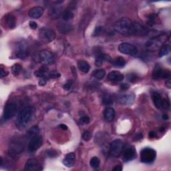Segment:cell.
Here are the masks:
<instances>
[{
    "instance_id": "obj_2",
    "label": "cell",
    "mask_w": 171,
    "mask_h": 171,
    "mask_svg": "<svg viewBox=\"0 0 171 171\" xmlns=\"http://www.w3.org/2000/svg\"><path fill=\"white\" fill-rule=\"evenodd\" d=\"M34 112L35 108L32 106H26L23 108L17 116V124L22 127L27 126L31 120Z\"/></svg>"
},
{
    "instance_id": "obj_18",
    "label": "cell",
    "mask_w": 171,
    "mask_h": 171,
    "mask_svg": "<svg viewBox=\"0 0 171 171\" xmlns=\"http://www.w3.org/2000/svg\"><path fill=\"white\" fill-rule=\"evenodd\" d=\"M76 162V155L74 153L70 152L66 156L65 159H63V163L66 167H72L75 164Z\"/></svg>"
},
{
    "instance_id": "obj_16",
    "label": "cell",
    "mask_w": 171,
    "mask_h": 171,
    "mask_svg": "<svg viewBox=\"0 0 171 171\" xmlns=\"http://www.w3.org/2000/svg\"><path fill=\"white\" fill-rule=\"evenodd\" d=\"M2 24L5 27L6 26L9 29H14L16 24V17L12 14H7L2 19Z\"/></svg>"
},
{
    "instance_id": "obj_38",
    "label": "cell",
    "mask_w": 171,
    "mask_h": 171,
    "mask_svg": "<svg viewBox=\"0 0 171 171\" xmlns=\"http://www.w3.org/2000/svg\"><path fill=\"white\" fill-rule=\"evenodd\" d=\"M156 17H157V16L155 14L150 15L149 19H148V24H149V25H152L154 24Z\"/></svg>"
},
{
    "instance_id": "obj_34",
    "label": "cell",
    "mask_w": 171,
    "mask_h": 171,
    "mask_svg": "<svg viewBox=\"0 0 171 171\" xmlns=\"http://www.w3.org/2000/svg\"><path fill=\"white\" fill-rule=\"evenodd\" d=\"M127 78H128V80L132 83H136L137 82L139 81V77L134 73L128 74Z\"/></svg>"
},
{
    "instance_id": "obj_51",
    "label": "cell",
    "mask_w": 171,
    "mask_h": 171,
    "mask_svg": "<svg viewBox=\"0 0 171 171\" xmlns=\"http://www.w3.org/2000/svg\"><path fill=\"white\" fill-rule=\"evenodd\" d=\"M60 128H62V130H65V131H66V130H68V126H66V125L63 124L60 125Z\"/></svg>"
},
{
    "instance_id": "obj_52",
    "label": "cell",
    "mask_w": 171,
    "mask_h": 171,
    "mask_svg": "<svg viewBox=\"0 0 171 171\" xmlns=\"http://www.w3.org/2000/svg\"><path fill=\"white\" fill-rule=\"evenodd\" d=\"M155 136H156V133H155L154 132L151 131V132H149V137L150 138H151V139H152V138L155 137Z\"/></svg>"
},
{
    "instance_id": "obj_10",
    "label": "cell",
    "mask_w": 171,
    "mask_h": 171,
    "mask_svg": "<svg viewBox=\"0 0 171 171\" xmlns=\"http://www.w3.org/2000/svg\"><path fill=\"white\" fill-rule=\"evenodd\" d=\"M17 104L14 102H10L5 106L4 110V118L5 120H9L14 117L17 112Z\"/></svg>"
},
{
    "instance_id": "obj_9",
    "label": "cell",
    "mask_w": 171,
    "mask_h": 171,
    "mask_svg": "<svg viewBox=\"0 0 171 171\" xmlns=\"http://www.w3.org/2000/svg\"><path fill=\"white\" fill-rule=\"evenodd\" d=\"M149 34V30L144 25H142L140 23L133 22L131 31L130 35H138V36H144Z\"/></svg>"
},
{
    "instance_id": "obj_46",
    "label": "cell",
    "mask_w": 171,
    "mask_h": 171,
    "mask_svg": "<svg viewBox=\"0 0 171 171\" xmlns=\"http://www.w3.org/2000/svg\"><path fill=\"white\" fill-rule=\"evenodd\" d=\"M9 74V72H7V71L4 70V69H1V78H4V77H6L7 75Z\"/></svg>"
},
{
    "instance_id": "obj_4",
    "label": "cell",
    "mask_w": 171,
    "mask_h": 171,
    "mask_svg": "<svg viewBox=\"0 0 171 171\" xmlns=\"http://www.w3.org/2000/svg\"><path fill=\"white\" fill-rule=\"evenodd\" d=\"M157 157V152L155 150L150 148H146L141 150L140 152V160L144 163H151Z\"/></svg>"
},
{
    "instance_id": "obj_47",
    "label": "cell",
    "mask_w": 171,
    "mask_h": 171,
    "mask_svg": "<svg viewBox=\"0 0 171 171\" xmlns=\"http://www.w3.org/2000/svg\"><path fill=\"white\" fill-rule=\"evenodd\" d=\"M120 87H121V89H122V90H128V89L129 88V85H128V84H126V83H124V84H121Z\"/></svg>"
},
{
    "instance_id": "obj_43",
    "label": "cell",
    "mask_w": 171,
    "mask_h": 171,
    "mask_svg": "<svg viewBox=\"0 0 171 171\" xmlns=\"http://www.w3.org/2000/svg\"><path fill=\"white\" fill-rule=\"evenodd\" d=\"M47 81H48L47 78H41V79L39 81L40 86H43L45 85V84H46V83H47Z\"/></svg>"
},
{
    "instance_id": "obj_21",
    "label": "cell",
    "mask_w": 171,
    "mask_h": 171,
    "mask_svg": "<svg viewBox=\"0 0 171 171\" xmlns=\"http://www.w3.org/2000/svg\"><path fill=\"white\" fill-rule=\"evenodd\" d=\"M134 100V96L132 94H124L119 96L118 101L122 104H130L133 102Z\"/></svg>"
},
{
    "instance_id": "obj_5",
    "label": "cell",
    "mask_w": 171,
    "mask_h": 171,
    "mask_svg": "<svg viewBox=\"0 0 171 171\" xmlns=\"http://www.w3.org/2000/svg\"><path fill=\"white\" fill-rule=\"evenodd\" d=\"M39 36L42 42L49 43L52 42L56 37V34L53 30L49 27H42L40 30Z\"/></svg>"
},
{
    "instance_id": "obj_35",
    "label": "cell",
    "mask_w": 171,
    "mask_h": 171,
    "mask_svg": "<svg viewBox=\"0 0 171 171\" xmlns=\"http://www.w3.org/2000/svg\"><path fill=\"white\" fill-rule=\"evenodd\" d=\"M104 61V54L102 55H99L96 57V60H95V65L98 67H100L102 65V63Z\"/></svg>"
},
{
    "instance_id": "obj_45",
    "label": "cell",
    "mask_w": 171,
    "mask_h": 171,
    "mask_svg": "<svg viewBox=\"0 0 171 171\" xmlns=\"http://www.w3.org/2000/svg\"><path fill=\"white\" fill-rule=\"evenodd\" d=\"M29 25H30V27H31L32 29H33V30H35L37 28V27H38V24L35 22H33V21L30 22Z\"/></svg>"
},
{
    "instance_id": "obj_12",
    "label": "cell",
    "mask_w": 171,
    "mask_h": 171,
    "mask_svg": "<svg viewBox=\"0 0 171 171\" xmlns=\"http://www.w3.org/2000/svg\"><path fill=\"white\" fill-rule=\"evenodd\" d=\"M42 144V138L40 136H35L30 140L28 144V150L30 152H34L40 149Z\"/></svg>"
},
{
    "instance_id": "obj_39",
    "label": "cell",
    "mask_w": 171,
    "mask_h": 171,
    "mask_svg": "<svg viewBox=\"0 0 171 171\" xmlns=\"http://www.w3.org/2000/svg\"><path fill=\"white\" fill-rule=\"evenodd\" d=\"M80 122L81 124H88L90 123V118L87 116H84L82 117H81L80 120Z\"/></svg>"
},
{
    "instance_id": "obj_3",
    "label": "cell",
    "mask_w": 171,
    "mask_h": 171,
    "mask_svg": "<svg viewBox=\"0 0 171 171\" xmlns=\"http://www.w3.org/2000/svg\"><path fill=\"white\" fill-rule=\"evenodd\" d=\"M34 60L36 63L45 66L49 65L54 62V56L52 52L48 50H42L35 53Z\"/></svg>"
},
{
    "instance_id": "obj_48",
    "label": "cell",
    "mask_w": 171,
    "mask_h": 171,
    "mask_svg": "<svg viewBox=\"0 0 171 171\" xmlns=\"http://www.w3.org/2000/svg\"><path fill=\"white\" fill-rule=\"evenodd\" d=\"M142 137H143V136H142V134L141 133L137 134L136 136L134 138V140H139L142 139Z\"/></svg>"
},
{
    "instance_id": "obj_24",
    "label": "cell",
    "mask_w": 171,
    "mask_h": 171,
    "mask_svg": "<svg viewBox=\"0 0 171 171\" xmlns=\"http://www.w3.org/2000/svg\"><path fill=\"white\" fill-rule=\"evenodd\" d=\"M34 74L37 77L40 78H48L50 74H48V69L45 66L40 68L39 70H38L34 72Z\"/></svg>"
},
{
    "instance_id": "obj_53",
    "label": "cell",
    "mask_w": 171,
    "mask_h": 171,
    "mask_svg": "<svg viewBox=\"0 0 171 171\" xmlns=\"http://www.w3.org/2000/svg\"><path fill=\"white\" fill-rule=\"evenodd\" d=\"M162 118L164 119V120H168V116L167 114H163V115H162Z\"/></svg>"
},
{
    "instance_id": "obj_27",
    "label": "cell",
    "mask_w": 171,
    "mask_h": 171,
    "mask_svg": "<svg viewBox=\"0 0 171 171\" xmlns=\"http://www.w3.org/2000/svg\"><path fill=\"white\" fill-rule=\"evenodd\" d=\"M62 8L58 6L56 7H53V8L51 9V17H52L53 18H57V17H59V16H62Z\"/></svg>"
},
{
    "instance_id": "obj_28",
    "label": "cell",
    "mask_w": 171,
    "mask_h": 171,
    "mask_svg": "<svg viewBox=\"0 0 171 171\" xmlns=\"http://www.w3.org/2000/svg\"><path fill=\"white\" fill-rule=\"evenodd\" d=\"M170 51V45L168 44H165L160 48V50L159 52V57L162 58L163 56L167 55Z\"/></svg>"
},
{
    "instance_id": "obj_1",
    "label": "cell",
    "mask_w": 171,
    "mask_h": 171,
    "mask_svg": "<svg viewBox=\"0 0 171 171\" xmlns=\"http://www.w3.org/2000/svg\"><path fill=\"white\" fill-rule=\"evenodd\" d=\"M133 22L128 17H122L114 24V30L119 34L123 35H130Z\"/></svg>"
},
{
    "instance_id": "obj_50",
    "label": "cell",
    "mask_w": 171,
    "mask_h": 171,
    "mask_svg": "<svg viewBox=\"0 0 171 171\" xmlns=\"http://www.w3.org/2000/svg\"><path fill=\"white\" fill-rule=\"evenodd\" d=\"M112 170H115V171H121L122 170V168L121 166L118 165V166H116V167H114Z\"/></svg>"
},
{
    "instance_id": "obj_36",
    "label": "cell",
    "mask_w": 171,
    "mask_h": 171,
    "mask_svg": "<svg viewBox=\"0 0 171 171\" xmlns=\"http://www.w3.org/2000/svg\"><path fill=\"white\" fill-rule=\"evenodd\" d=\"M45 153H46V155L48 156V157L50 158H55L57 157L58 154V152L56 151V150H53V149L47 150Z\"/></svg>"
},
{
    "instance_id": "obj_11",
    "label": "cell",
    "mask_w": 171,
    "mask_h": 171,
    "mask_svg": "<svg viewBox=\"0 0 171 171\" xmlns=\"http://www.w3.org/2000/svg\"><path fill=\"white\" fill-rule=\"evenodd\" d=\"M163 36L161 35L160 37H154L149 40L146 44V47L149 48V50L154 51L160 48H161L163 45V42H165V40L162 39Z\"/></svg>"
},
{
    "instance_id": "obj_19",
    "label": "cell",
    "mask_w": 171,
    "mask_h": 171,
    "mask_svg": "<svg viewBox=\"0 0 171 171\" xmlns=\"http://www.w3.org/2000/svg\"><path fill=\"white\" fill-rule=\"evenodd\" d=\"M124 75L118 71H112L108 75V80L112 82H120L124 80Z\"/></svg>"
},
{
    "instance_id": "obj_22",
    "label": "cell",
    "mask_w": 171,
    "mask_h": 171,
    "mask_svg": "<svg viewBox=\"0 0 171 171\" xmlns=\"http://www.w3.org/2000/svg\"><path fill=\"white\" fill-rule=\"evenodd\" d=\"M152 98L154 106L158 109H161L163 98L160 96V94L157 92H153L152 94Z\"/></svg>"
},
{
    "instance_id": "obj_40",
    "label": "cell",
    "mask_w": 171,
    "mask_h": 171,
    "mask_svg": "<svg viewBox=\"0 0 171 171\" xmlns=\"http://www.w3.org/2000/svg\"><path fill=\"white\" fill-rule=\"evenodd\" d=\"M91 137H92V135L90 132L88 131H86L84 132V133L82 134V138L84 140L88 141V140H89L91 139Z\"/></svg>"
},
{
    "instance_id": "obj_6",
    "label": "cell",
    "mask_w": 171,
    "mask_h": 171,
    "mask_svg": "<svg viewBox=\"0 0 171 171\" xmlns=\"http://www.w3.org/2000/svg\"><path fill=\"white\" fill-rule=\"evenodd\" d=\"M118 50L122 53L132 56H136L138 54V49L136 46L129 43H122L119 45Z\"/></svg>"
},
{
    "instance_id": "obj_42",
    "label": "cell",
    "mask_w": 171,
    "mask_h": 171,
    "mask_svg": "<svg viewBox=\"0 0 171 171\" xmlns=\"http://www.w3.org/2000/svg\"><path fill=\"white\" fill-rule=\"evenodd\" d=\"M102 30H103V28L101 26H98L97 27H96L95 31H94V35H95V36H98V35H99L100 34H101Z\"/></svg>"
},
{
    "instance_id": "obj_54",
    "label": "cell",
    "mask_w": 171,
    "mask_h": 171,
    "mask_svg": "<svg viewBox=\"0 0 171 171\" xmlns=\"http://www.w3.org/2000/svg\"><path fill=\"white\" fill-rule=\"evenodd\" d=\"M164 130H165L164 128H160V131H164Z\"/></svg>"
},
{
    "instance_id": "obj_33",
    "label": "cell",
    "mask_w": 171,
    "mask_h": 171,
    "mask_svg": "<svg viewBox=\"0 0 171 171\" xmlns=\"http://www.w3.org/2000/svg\"><path fill=\"white\" fill-rule=\"evenodd\" d=\"M100 160L98 157H94L91 159L90 164L92 168H98L100 166Z\"/></svg>"
},
{
    "instance_id": "obj_49",
    "label": "cell",
    "mask_w": 171,
    "mask_h": 171,
    "mask_svg": "<svg viewBox=\"0 0 171 171\" xmlns=\"http://www.w3.org/2000/svg\"><path fill=\"white\" fill-rule=\"evenodd\" d=\"M166 86H167L168 89L171 88V80L170 78L168 79L167 82H166Z\"/></svg>"
},
{
    "instance_id": "obj_15",
    "label": "cell",
    "mask_w": 171,
    "mask_h": 171,
    "mask_svg": "<svg viewBox=\"0 0 171 171\" xmlns=\"http://www.w3.org/2000/svg\"><path fill=\"white\" fill-rule=\"evenodd\" d=\"M170 72L169 70L161 68H155L152 74V77L155 80L159 79H167L170 77Z\"/></svg>"
},
{
    "instance_id": "obj_30",
    "label": "cell",
    "mask_w": 171,
    "mask_h": 171,
    "mask_svg": "<svg viewBox=\"0 0 171 171\" xmlns=\"http://www.w3.org/2000/svg\"><path fill=\"white\" fill-rule=\"evenodd\" d=\"M62 17L64 21H69L74 17L73 12L70 9H66L63 11L62 14Z\"/></svg>"
},
{
    "instance_id": "obj_13",
    "label": "cell",
    "mask_w": 171,
    "mask_h": 171,
    "mask_svg": "<svg viewBox=\"0 0 171 171\" xmlns=\"http://www.w3.org/2000/svg\"><path fill=\"white\" fill-rule=\"evenodd\" d=\"M24 169L27 171H38L42 170V167L39 160L33 158L27 160Z\"/></svg>"
},
{
    "instance_id": "obj_7",
    "label": "cell",
    "mask_w": 171,
    "mask_h": 171,
    "mask_svg": "<svg viewBox=\"0 0 171 171\" xmlns=\"http://www.w3.org/2000/svg\"><path fill=\"white\" fill-rule=\"evenodd\" d=\"M29 53V48L27 44L24 41L18 42L16 48V56L20 59H24Z\"/></svg>"
},
{
    "instance_id": "obj_25",
    "label": "cell",
    "mask_w": 171,
    "mask_h": 171,
    "mask_svg": "<svg viewBox=\"0 0 171 171\" xmlns=\"http://www.w3.org/2000/svg\"><path fill=\"white\" fill-rule=\"evenodd\" d=\"M111 63L117 68H123L126 65V60H124V58L119 56V57L116 58L115 59H112Z\"/></svg>"
},
{
    "instance_id": "obj_14",
    "label": "cell",
    "mask_w": 171,
    "mask_h": 171,
    "mask_svg": "<svg viewBox=\"0 0 171 171\" xmlns=\"http://www.w3.org/2000/svg\"><path fill=\"white\" fill-rule=\"evenodd\" d=\"M122 159L124 162L130 161L134 159L136 156V152L135 148L132 146L126 147L124 150H122Z\"/></svg>"
},
{
    "instance_id": "obj_29",
    "label": "cell",
    "mask_w": 171,
    "mask_h": 171,
    "mask_svg": "<svg viewBox=\"0 0 171 171\" xmlns=\"http://www.w3.org/2000/svg\"><path fill=\"white\" fill-rule=\"evenodd\" d=\"M38 133H39V128H38V126H34L32 128H30L29 131L27 132V136L29 138H33L35 136L38 135Z\"/></svg>"
},
{
    "instance_id": "obj_26",
    "label": "cell",
    "mask_w": 171,
    "mask_h": 171,
    "mask_svg": "<svg viewBox=\"0 0 171 171\" xmlns=\"http://www.w3.org/2000/svg\"><path fill=\"white\" fill-rule=\"evenodd\" d=\"M58 30L62 33V34H67L72 30V25L67 23H62L58 25Z\"/></svg>"
},
{
    "instance_id": "obj_20",
    "label": "cell",
    "mask_w": 171,
    "mask_h": 171,
    "mask_svg": "<svg viewBox=\"0 0 171 171\" xmlns=\"http://www.w3.org/2000/svg\"><path fill=\"white\" fill-rule=\"evenodd\" d=\"M115 110H114V108H111V107H108L105 110H104V118L106 119V120L108 122H112L114 120L115 118Z\"/></svg>"
},
{
    "instance_id": "obj_31",
    "label": "cell",
    "mask_w": 171,
    "mask_h": 171,
    "mask_svg": "<svg viewBox=\"0 0 171 171\" xmlns=\"http://www.w3.org/2000/svg\"><path fill=\"white\" fill-rule=\"evenodd\" d=\"M93 76L94 78L98 80H101L104 78L106 76V71L103 69H100V70H96L93 72Z\"/></svg>"
},
{
    "instance_id": "obj_17",
    "label": "cell",
    "mask_w": 171,
    "mask_h": 171,
    "mask_svg": "<svg viewBox=\"0 0 171 171\" xmlns=\"http://www.w3.org/2000/svg\"><path fill=\"white\" fill-rule=\"evenodd\" d=\"M44 9L43 7L40 6H35L32 7L30 9L29 12V16L30 17H32L34 19L40 18L41 16H42V15L44 14Z\"/></svg>"
},
{
    "instance_id": "obj_44",
    "label": "cell",
    "mask_w": 171,
    "mask_h": 171,
    "mask_svg": "<svg viewBox=\"0 0 171 171\" xmlns=\"http://www.w3.org/2000/svg\"><path fill=\"white\" fill-rule=\"evenodd\" d=\"M49 77L51 78H58L60 77V74L57 72H52L50 73Z\"/></svg>"
},
{
    "instance_id": "obj_41",
    "label": "cell",
    "mask_w": 171,
    "mask_h": 171,
    "mask_svg": "<svg viewBox=\"0 0 171 171\" xmlns=\"http://www.w3.org/2000/svg\"><path fill=\"white\" fill-rule=\"evenodd\" d=\"M72 82L69 80L64 84V85H63V89H65L66 90H70L71 88H72Z\"/></svg>"
},
{
    "instance_id": "obj_23",
    "label": "cell",
    "mask_w": 171,
    "mask_h": 171,
    "mask_svg": "<svg viewBox=\"0 0 171 171\" xmlns=\"http://www.w3.org/2000/svg\"><path fill=\"white\" fill-rule=\"evenodd\" d=\"M78 66L79 70L84 73H88L90 70V66L89 63L85 60H79L78 61Z\"/></svg>"
},
{
    "instance_id": "obj_8",
    "label": "cell",
    "mask_w": 171,
    "mask_h": 171,
    "mask_svg": "<svg viewBox=\"0 0 171 171\" xmlns=\"http://www.w3.org/2000/svg\"><path fill=\"white\" fill-rule=\"evenodd\" d=\"M123 142L119 139L114 140L110 143V154L114 157H118L123 150Z\"/></svg>"
},
{
    "instance_id": "obj_32",
    "label": "cell",
    "mask_w": 171,
    "mask_h": 171,
    "mask_svg": "<svg viewBox=\"0 0 171 171\" xmlns=\"http://www.w3.org/2000/svg\"><path fill=\"white\" fill-rule=\"evenodd\" d=\"M22 66L19 63H15L12 67V72L15 76L19 75L22 71Z\"/></svg>"
},
{
    "instance_id": "obj_37",
    "label": "cell",
    "mask_w": 171,
    "mask_h": 171,
    "mask_svg": "<svg viewBox=\"0 0 171 171\" xmlns=\"http://www.w3.org/2000/svg\"><path fill=\"white\" fill-rule=\"evenodd\" d=\"M103 103L105 104V105H111V104H113V102H112L111 97L107 95L104 97L103 98Z\"/></svg>"
}]
</instances>
